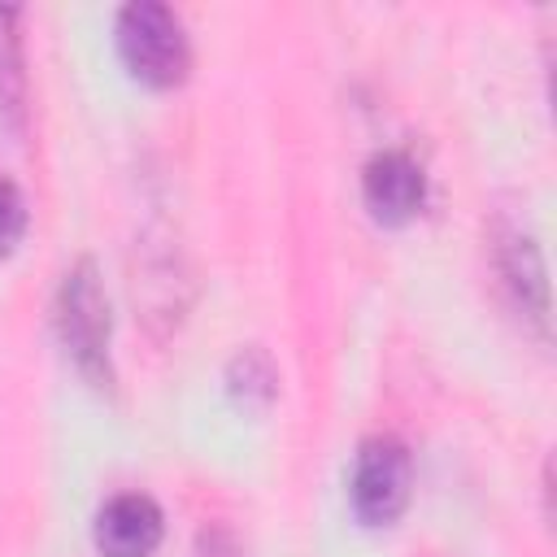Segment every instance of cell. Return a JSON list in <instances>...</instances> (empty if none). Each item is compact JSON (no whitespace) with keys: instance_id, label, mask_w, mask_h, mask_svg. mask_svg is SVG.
Instances as JSON below:
<instances>
[{"instance_id":"1","label":"cell","mask_w":557,"mask_h":557,"mask_svg":"<svg viewBox=\"0 0 557 557\" xmlns=\"http://www.w3.org/2000/svg\"><path fill=\"white\" fill-rule=\"evenodd\" d=\"M117 52L122 65L148 87H178L191 70V39L170 4L135 0L117 13Z\"/></svg>"},{"instance_id":"2","label":"cell","mask_w":557,"mask_h":557,"mask_svg":"<svg viewBox=\"0 0 557 557\" xmlns=\"http://www.w3.org/2000/svg\"><path fill=\"white\" fill-rule=\"evenodd\" d=\"M57 326L61 344L87 379H109V296L100 287L96 261H78L65 270L57 292Z\"/></svg>"},{"instance_id":"3","label":"cell","mask_w":557,"mask_h":557,"mask_svg":"<svg viewBox=\"0 0 557 557\" xmlns=\"http://www.w3.org/2000/svg\"><path fill=\"white\" fill-rule=\"evenodd\" d=\"M352 509L366 527H387L405 513L413 496V457L405 440L396 435H370L357 448L352 461V483H348Z\"/></svg>"},{"instance_id":"4","label":"cell","mask_w":557,"mask_h":557,"mask_svg":"<svg viewBox=\"0 0 557 557\" xmlns=\"http://www.w3.org/2000/svg\"><path fill=\"white\" fill-rule=\"evenodd\" d=\"M361 200L370 209L374 222L383 226H405L409 218H418V209L426 205V174L422 165L400 152V148H387V152H374L361 170Z\"/></svg>"},{"instance_id":"5","label":"cell","mask_w":557,"mask_h":557,"mask_svg":"<svg viewBox=\"0 0 557 557\" xmlns=\"http://www.w3.org/2000/svg\"><path fill=\"white\" fill-rule=\"evenodd\" d=\"M165 535L161 505L144 492H122L109 505H100L91 540L104 557H152Z\"/></svg>"},{"instance_id":"6","label":"cell","mask_w":557,"mask_h":557,"mask_svg":"<svg viewBox=\"0 0 557 557\" xmlns=\"http://www.w3.org/2000/svg\"><path fill=\"white\" fill-rule=\"evenodd\" d=\"M509 283H513L518 300L544 322L548 318V278H544V261H540L531 239H513L509 244Z\"/></svg>"},{"instance_id":"7","label":"cell","mask_w":557,"mask_h":557,"mask_svg":"<svg viewBox=\"0 0 557 557\" xmlns=\"http://www.w3.org/2000/svg\"><path fill=\"white\" fill-rule=\"evenodd\" d=\"M22 235H26V196L9 178H0V261L22 244Z\"/></svg>"}]
</instances>
